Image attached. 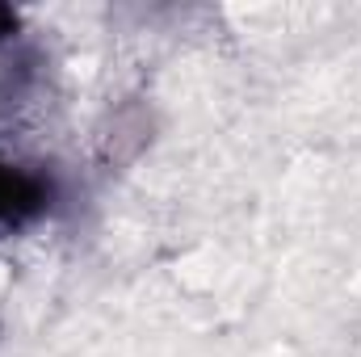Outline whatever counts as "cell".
<instances>
[{"label": "cell", "instance_id": "1", "mask_svg": "<svg viewBox=\"0 0 361 357\" xmlns=\"http://www.w3.org/2000/svg\"><path fill=\"white\" fill-rule=\"evenodd\" d=\"M47 206H51V181L0 160V236L34 223Z\"/></svg>", "mask_w": 361, "mask_h": 357}]
</instances>
